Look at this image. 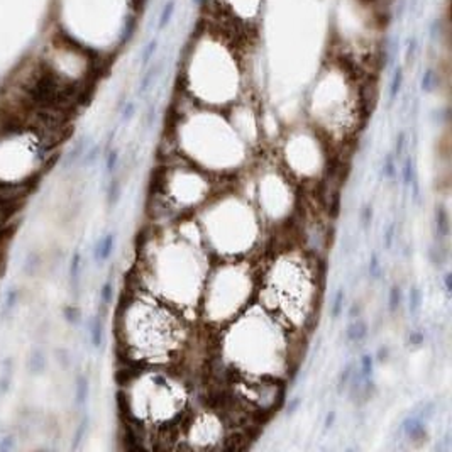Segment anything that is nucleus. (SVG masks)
I'll return each mask as SVG.
<instances>
[{
	"instance_id": "obj_7",
	"label": "nucleus",
	"mask_w": 452,
	"mask_h": 452,
	"mask_svg": "<svg viewBox=\"0 0 452 452\" xmlns=\"http://www.w3.org/2000/svg\"><path fill=\"white\" fill-rule=\"evenodd\" d=\"M90 339H92V344L95 347L102 346V341H104V327H102L100 319H93L92 325H90Z\"/></svg>"
},
{
	"instance_id": "obj_27",
	"label": "nucleus",
	"mask_w": 452,
	"mask_h": 452,
	"mask_svg": "<svg viewBox=\"0 0 452 452\" xmlns=\"http://www.w3.org/2000/svg\"><path fill=\"white\" fill-rule=\"evenodd\" d=\"M156 46H158V43L156 41H151L149 43V46L144 49V56H143V63H148V61L151 60V56H152V53H154L156 51Z\"/></svg>"
},
{
	"instance_id": "obj_15",
	"label": "nucleus",
	"mask_w": 452,
	"mask_h": 452,
	"mask_svg": "<svg viewBox=\"0 0 452 452\" xmlns=\"http://www.w3.org/2000/svg\"><path fill=\"white\" fill-rule=\"evenodd\" d=\"M344 307V290H339L336 293L334 303H332V319H339V315L342 312Z\"/></svg>"
},
{
	"instance_id": "obj_18",
	"label": "nucleus",
	"mask_w": 452,
	"mask_h": 452,
	"mask_svg": "<svg viewBox=\"0 0 452 452\" xmlns=\"http://www.w3.org/2000/svg\"><path fill=\"white\" fill-rule=\"evenodd\" d=\"M112 295H114V288H112V283H105L104 288L100 291V298H102V305L107 307L112 302Z\"/></svg>"
},
{
	"instance_id": "obj_3",
	"label": "nucleus",
	"mask_w": 452,
	"mask_h": 452,
	"mask_svg": "<svg viewBox=\"0 0 452 452\" xmlns=\"http://www.w3.org/2000/svg\"><path fill=\"white\" fill-rule=\"evenodd\" d=\"M149 376L151 380L148 381L149 386L146 391V398L143 400V410L137 411L132 419L149 420L151 423L161 427L178 419L186 402V391L182 383L169 380L160 372Z\"/></svg>"
},
{
	"instance_id": "obj_36",
	"label": "nucleus",
	"mask_w": 452,
	"mask_h": 452,
	"mask_svg": "<svg viewBox=\"0 0 452 452\" xmlns=\"http://www.w3.org/2000/svg\"><path fill=\"white\" fill-rule=\"evenodd\" d=\"M383 363V361H386L388 359V349H385V347H381L380 349V358H378Z\"/></svg>"
},
{
	"instance_id": "obj_26",
	"label": "nucleus",
	"mask_w": 452,
	"mask_h": 452,
	"mask_svg": "<svg viewBox=\"0 0 452 452\" xmlns=\"http://www.w3.org/2000/svg\"><path fill=\"white\" fill-rule=\"evenodd\" d=\"M65 315H66V320H70V322H73V324H76L78 317H80V312H78L76 307H68L65 310Z\"/></svg>"
},
{
	"instance_id": "obj_6",
	"label": "nucleus",
	"mask_w": 452,
	"mask_h": 452,
	"mask_svg": "<svg viewBox=\"0 0 452 452\" xmlns=\"http://www.w3.org/2000/svg\"><path fill=\"white\" fill-rule=\"evenodd\" d=\"M114 242H115L114 234H107L102 237V239L97 242V246H95V258H97L99 261L109 259L112 251H114Z\"/></svg>"
},
{
	"instance_id": "obj_23",
	"label": "nucleus",
	"mask_w": 452,
	"mask_h": 452,
	"mask_svg": "<svg viewBox=\"0 0 452 452\" xmlns=\"http://www.w3.org/2000/svg\"><path fill=\"white\" fill-rule=\"evenodd\" d=\"M34 258H36V254H32V252L29 254V256H27V258H26V263H24V271H26V273H27V274H31V273H32V271H34V269H36V268L39 266V263H37V261H36V259H34Z\"/></svg>"
},
{
	"instance_id": "obj_8",
	"label": "nucleus",
	"mask_w": 452,
	"mask_h": 452,
	"mask_svg": "<svg viewBox=\"0 0 452 452\" xmlns=\"http://www.w3.org/2000/svg\"><path fill=\"white\" fill-rule=\"evenodd\" d=\"M80 269H82V256L78 252L73 254L71 258V264H70V276H71V285L78 286V281H80Z\"/></svg>"
},
{
	"instance_id": "obj_24",
	"label": "nucleus",
	"mask_w": 452,
	"mask_h": 452,
	"mask_svg": "<svg viewBox=\"0 0 452 452\" xmlns=\"http://www.w3.org/2000/svg\"><path fill=\"white\" fill-rule=\"evenodd\" d=\"M117 161H119L117 151H110L109 154H107V171H109V173L114 171V169H115V165H117Z\"/></svg>"
},
{
	"instance_id": "obj_2",
	"label": "nucleus",
	"mask_w": 452,
	"mask_h": 452,
	"mask_svg": "<svg viewBox=\"0 0 452 452\" xmlns=\"http://www.w3.org/2000/svg\"><path fill=\"white\" fill-rule=\"evenodd\" d=\"M315 291L317 286L308 268L300 259L283 258L268 271L261 297L268 307L278 312L280 319L300 325L313 307Z\"/></svg>"
},
{
	"instance_id": "obj_9",
	"label": "nucleus",
	"mask_w": 452,
	"mask_h": 452,
	"mask_svg": "<svg viewBox=\"0 0 452 452\" xmlns=\"http://www.w3.org/2000/svg\"><path fill=\"white\" fill-rule=\"evenodd\" d=\"M87 397H88V381L85 376H78L76 380V403L78 405H83L85 402H87Z\"/></svg>"
},
{
	"instance_id": "obj_22",
	"label": "nucleus",
	"mask_w": 452,
	"mask_h": 452,
	"mask_svg": "<svg viewBox=\"0 0 452 452\" xmlns=\"http://www.w3.org/2000/svg\"><path fill=\"white\" fill-rule=\"evenodd\" d=\"M119 195H121V185H119L117 180H114V182H112V185H110V190H109V202H110V205L119 200Z\"/></svg>"
},
{
	"instance_id": "obj_4",
	"label": "nucleus",
	"mask_w": 452,
	"mask_h": 452,
	"mask_svg": "<svg viewBox=\"0 0 452 452\" xmlns=\"http://www.w3.org/2000/svg\"><path fill=\"white\" fill-rule=\"evenodd\" d=\"M46 368V356L41 347H34L31 349L29 358H27V369H29L31 375H39Z\"/></svg>"
},
{
	"instance_id": "obj_25",
	"label": "nucleus",
	"mask_w": 452,
	"mask_h": 452,
	"mask_svg": "<svg viewBox=\"0 0 452 452\" xmlns=\"http://www.w3.org/2000/svg\"><path fill=\"white\" fill-rule=\"evenodd\" d=\"M393 239H395V224H389L388 229H386V232H385V246H386V249H389V247H391Z\"/></svg>"
},
{
	"instance_id": "obj_34",
	"label": "nucleus",
	"mask_w": 452,
	"mask_h": 452,
	"mask_svg": "<svg viewBox=\"0 0 452 452\" xmlns=\"http://www.w3.org/2000/svg\"><path fill=\"white\" fill-rule=\"evenodd\" d=\"M334 420H336V414H334V411H330V414L327 415V420H325V428L332 427V423H334Z\"/></svg>"
},
{
	"instance_id": "obj_10",
	"label": "nucleus",
	"mask_w": 452,
	"mask_h": 452,
	"mask_svg": "<svg viewBox=\"0 0 452 452\" xmlns=\"http://www.w3.org/2000/svg\"><path fill=\"white\" fill-rule=\"evenodd\" d=\"M437 230L440 237H447L449 234V217L442 207L437 208Z\"/></svg>"
},
{
	"instance_id": "obj_20",
	"label": "nucleus",
	"mask_w": 452,
	"mask_h": 452,
	"mask_svg": "<svg viewBox=\"0 0 452 452\" xmlns=\"http://www.w3.org/2000/svg\"><path fill=\"white\" fill-rule=\"evenodd\" d=\"M403 182H405V185H411V182H414V168H411V160H410V158H406V160H405Z\"/></svg>"
},
{
	"instance_id": "obj_1",
	"label": "nucleus",
	"mask_w": 452,
	"mask_h": 452,
	"mask_svg": "<svg viewBox=\"0 0 452 452\" xmlns=\"http://www.w3.org/2000/svg\"><path fill=\"white\" fill-rule=\"evenodd\" d=\"M119 336L129 354L146 363H166L185 344L183 322L160 302L131 297L121 305Z\"/></svg>"
},
{
	"instance_id": "obj_12",
	"label": "nucleus",
	"mask_w": 452,
	"mask_h": 452,
	"mask_svg": "<svg viewBox=\"0 0 452 452\" xmlns=\"http://www.w3.org/2000/svg\"><path fill=\"white\" fill-rule=\"evenodd\" d=\"M359 363H361V368H359L361 378H363V380H369V376L372 372V363H375V361H372V356H369V354L363 356Z\"/></svg>"
},
{
	"instance_id": "obj_37",
	"label": "nucleus",
	"mask_w": 452,
	"mask_h": 452,
	"mask_svg": "<svg viewBox=\"0 0 452 452\" xmlns=\"http://www.w3.org/2000/svg\"><path fill=\"white\" fill-rule=\"evenodd\" d=\"M445 291L450 293V274H445Z\"/></svg>"
},
{
	"instance_id": "obj_11",
	"label": "nucleus",
	"mask_w": 452,
	"mask_h": 452,
	"mask_svg": "<svg viewBox=\"0 0 452 452\" xmlns=\"http://www.w3.org/2000/svg\"><path fill=\"white\" fill-rule=\"evenodd\" d=\"M17 298H19V293L17 290H9L7 295L4 298V305H2V315H9L17 305Z\"/></svg>"
},
{
	"instance_id": "obj_28",
	"label": "nucleus",
	"mask_w": 452,
	"mask_h": 452,
	"mask_svg": "<svg viewBox=\"0 0 452 452\" xmlns=\"http://www.w3.org/2000/svg\"><path fill=\"white\" fill-rule=\"evenodd\" d=\"M351 376H352V366L349 364L346 369H344V372L341 375V385L346 386L349 381H351Z\"/></svg>"
},
{
	"instance_id": "obj_33",
	"label": "nucleus",
	"mask_w": 452,
	"mask_h": 452,
	"mask_svg": "<svg viewBox=\"0 0 452 452\" xmlns=\"http://www.w3.org/2000/svg\"><path fill=\"white\" fill-rule=\"evenodd\" d=\"M430 78H432V73H430V71H428L427 75L423 76V88H425V90H430V85H432V80H430Z\"/></svg>"
},
{
	"instance_id": "obj_14",
	"label": "nucleus",
	"mask_w": 452,
	"mask_h": 452,
	"mask_svg": "<svg viewBox=\"0 0 452 452\" xmlns=\"http://www.w3.org/2000/svg\"><path fill=\"white\" fill-rule=\"evenodd\" d=\"M389 312H397V308L400 307V302H402V293H400L398 286H393L389 290Z\"/></svg>"
},
{
	"instance_id": "obj_32",
	"label": "nucleus",
	"mask_w": 452,
	"mask_h": 452,
	"mask_svg": "<svg viewBox=\"0 0 452 452\" xmlns=\"http://www.w3.org/2000/svg\"><path fill=\"white\" fill-rule=\"evenodd\" d=\"M371 215H372L371 208H369V207H366V208H364V212H363V222H364V225H368V224H369Z\"/></svg>"
},
{
	"instance_id": "obj_31",
	"label": "nucleus",
	"mask_w": 452,
	"mask_h": 452,
	"mask_svg": "<svg viewBox=\"0 0 452 452\" xmlns=\"http://www.w3.org/2000/svg\"><path fill=\"white\" fill-rule=\"evenodd\" d=\"M410 342L414 344V346H420V344L423 342V336H422V332H414V334L410 336Z\"/></svg>"
},
{
	"instance_id": "obj_17",
	"label": "nucleus",
	"mask_w": 452,
	"mask_h": 452,
	"mask_svg": "<svg viewBox=\"0 0 452 452\" xmlns=\"http://www.w3.org/2000/svg\"><path fill=\"white\" fill-rule=\"evenodd\" d=\"M173 10H174V2L171 0V2L166 4V7L163 9V14H161V19H160V29H163V27L166 26V22L171 19L173 15Z\"/></svg>"
},
{
	"instance_id": "obj_29",
	"label": "nucleus",
	"mask_w": 452,
	"mask_h": 452,
	"mask_svg": "<svg viewBox=\"0 0 452 452\" xmlns=\"http://www.w3.org/2000/svg\"><path fill=\"white\" fill-rule=\"evenodd\" d=\"M403 148H405V134H403V132H400V135L397 137V149H395V152H397V156H402Z\"/></svg>"
},
{
	"instance_id": "obj_5",
	"label": "nucleus",
	"mask_w": 452,
	"mask_h": 452,
	"mask_svg": "<svg viewBox=\"0 0 452 452\" xmlns=\"http://www.w3.org/2000/svg\"><path fill=\"white\" fill-rule=\"evenodd\" d=\"M368 336V325H366V322H363L361 319L351 322V324L347 325V330H346V337L349 342H354L358 344L361 342L363 339Z\"/></svg>"
},
{
	"instance_id": "obj_13",
	"label": "nucleus",
	"mask_w": 452,
	"mask_h": 452,
	"mask_svg": "<svg viewBox=\"0 0 452 452\" xmlns=\"http://www.w3.org/2000/svg\"><path fill=\"white\" fill-rule=\"evenodd\" d=\"M422 305V293L419 288H411L410 290V312L411 313H417L419 312Z\"/></svg>"
},
{
	"instance_id": "obj_19",
	"label": "nucleus",
	"mask_w": 452,
	"mask_h": 452,
	"mask_svg": "<svg viewBox=\"0 0 452 452\" xmlns=\"http://www.w3.org/2000/svg\"><path fill=\"white\" fill-rule=\"evenodd\" d=\"M383 171H385V176L386 178H393L395 174H397V165H395V158L393 156H386L385 168H383Z\"/></svg>"
},
{
	"instance_id": "obj_30",
	"label": "nucleus",
	"mask_w": 452,
	"mask_h": 452,
	"mask_svg": "<svg viewBox=\"0 0 452 452\" xmlns=\"http://www.w3.org/2000/svg\"><path fill=\"white\" fill-rule=\"evenodd\" d=\"M10 447H14V439L12 437H4L2 442H0V450L5 452V450H9Z\"/></svg>"
},
{
	"instance_id": "obj_35",
	"label": "nucleus",
	"mask_w": 452,
	"mask_h": 452,
	"mask_svg": "<svg viewBox=\"0 0 452 452\" xmlns=\"http://www.w3.org/2000/svg\"><path fill=\"white\" fill-rule=\"evenodd\" d=\"M132 112H134V104H129V105L126 107V110H124V117L129 119V117L132 115Z\"/></svg>"
},
{
	"instance_id": "obj_16",
	"label": "nucleus",
	"mask_w": 452,
	"mask_h": 452,
	"mask_svg": "<svg viewBox=\"0 0 452 452\" xmlns=\"http://www.w3.org/2000/svg\"><path fill=\"white\" fill-rule=\"evenodd\" d=\"M380 271H381V264H380V259H378V254L375 252L369 259V276L371 278H380Z\"/></svg>"
},
{
	"instance_id": "obj_21",
	"label": "nucleus",
	"mask_w": 452,
	"mask_h": 452,
	"mask_svg": "<svg viewBox=\"0 0 452 452\" xmlns=\"http://www.w3.org/2000/svg\"><path fill=\"white\" fill-rule=\"evenodd\" d=\"M402 78H403V73L402 70H398L397 73H395V78H393V83H391V92H389V97L395 99L398 93L400 87H402Z\"/></svg>"
}]
</instances>
